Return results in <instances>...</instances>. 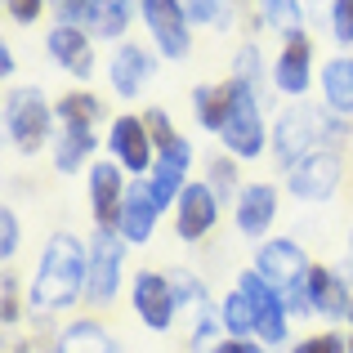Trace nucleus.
<instances>
[{"label":"nucleus","instance_id":"f257e3e1","mask_svg":"<svg viewBox=\"0 0 353 353\" xmlns=\"http://www.w3.org/2000/svg\"><path fill=\"white\" fill-rule=\"evenodd\" d=\"M85 273H90V250L72 233H54L45 241L32 277V304L36 309H68L85 291Z\"/></svg>","mask_w":353,"mask_h":353},{"label":"nucleus","instance_id":"f03ea898","mask_svg":"<svg viewBox=\"0 0 353 353\" xmlns=\"http://www.w3.org/2000/svg\"><path fill=\"white\" fill-rule=\"evenodd\" d=\"M255 273L282 295L286 313H309L313 309V291H309V273L313 264L304 259V250L295 241L277 237V241H264L255 250Z\"/></svg>","mask_w":353,"mask_h":353},{"label":"nucleus","instance_id":"7ed1b4c3","mask_svg":"<svg viewBox=\"0 0 353 353\" xmlns=\"http://www.w3.org/2000/svg\"><path fill=\"white\" fill-rule=\"evenodd\" d=\"M327 139H345V121L336 112H322V108L295 103V108H286L273 125V152L282 157V165L291 170V165L304 161L309 152H322L318 143H327Z\"/></svg>","mask_w":353,"mask_h":353},{"label":"nucleus","instance_id":"20e7f679","mask_svg":"<svg viewBox=\"0 0 353 353\" xmlns=\"http://www.w3.org/2000/svg\"><path fill=\"white\" fill-rule=\"evenodd\" d=\"M5 134L18 152H36L50 134V103L41 90H14L5 99Z\"/></svg>","mask_w":353,"mask_h":353},{"label":"nucleus","instance_id":"39448f33","mask_svg":"<svg viewBox=\"0 0 353 353\" xmlns=\"http://www.w3.org/2000/svg\"><path fill=\"white\" fill-rule=\"evenodd\" d=\"M148 36L157 41V50L165 59H183L192 50V18L183 9V0H139Z\"/></svg>","mask_w":353,"mask_h":353},{"label":"nucleus","instance_id":"423d86ee","mask_svg":"<svg viewBox=\"0 0 353 353\" xmlns=\"http://www.w3.org/2000/svg\"><path fill=\"white\" fill-rule=\"evenodd\" d=\"M121 264H125V250H121V233L117 228H99L90 241V273H85V295L94 304H108L121 286Z\"/></svg>","mask_w":353,"mask_h":353},{"label":"nucleus","instance_id":"0eeeda50","mask_svg":"<svg viewBox=\"0 0 353 353\" xmlns=\"http://www.w3.org/2000/svg\"><path fill=\"white\" fill-rule=\"evenodd\" d=\"M237 85H241V81H237ZM219 139H224V148L233 157H246V161L264 152V121H259L255 90H246V85L237 90V108H233V117H228V125L219 130Z\"/></svg>","mask_w":353,"mask_h":353},{"label":"nucleus","instance_id":"6e6552de","mask_svg":"<svg viewBox=\"0 0 353 353\" xmlns=\"http://www.w3.org/2000/svg\"><path fill=\"white\" fill-rule=\"evenodd\" d=\"M340 183V157L336 152H309L304 161H295L291 170H286V188L295 192V197L304 201H327L331 192H336Z\"/></svg>","mask_w":353,"mask_h":353},{"label":"nucleus","instance_id":"1a4fd4ad","mask_svg":"<svg viewBox=\"0 0 353 353\" xmlns=\"http://www.w3.org/2000/svg\"><path fill=\"white\" fill-rule=\"evenodd\" d=\"M215 219H219L215 188H210V183H188L183 197H179V206H174V228H179V237L183 241L206 237L210 228H215Z\"/></svg>","mask_w":353,"mask_h":353},{"label":"nucleus","instance_id":"9d476101","mask_svg":"<svg viewBox=\"0 0 353 353\" xmlns=\"http://www.w3.org/2000/svg\"><path fill=\"white\" fill-rule=\"evenodd\" d=\"M188 161H192V143L188 139H174L170 148H161L157 152V170H152V197H157V206H170V201H179L183 197V188H188Z\"/></svg>","mask_w":353,"mask_h":353},{"label":"nucleus","instance_id":"9b49d317","mask_svg":"<svg viewBox=\"0 0 353 353\" xmlns=\"http://www.w3.org/2000/svg\"><path fill=\"white\" fill-rule=\"evenodd\" d=\"M134 309H139V318H143L152 331H165V327H170V322H174V309H179L170 277L139 273L134 277Z\"/></svg>","mask_w":353,"mask_h":353},{"label":"nucleus","instance_id":"f8f14e48","mask_svg":"<svg viewBox=\"0 0 353 353\" xmlns=\"http://www.w3.org/2000/svg\"><path fill=\"white\" fill-rule=\"evenodd\" d=\"M108 148L125 170H152V134H148L143 117H117Z\"/></svg>","mask_w":353,"mask_h":353},{"label":"nucleus","instance_id":"ddd939ff","mask_svg":"<svg viewBox=\"0 0 353 353\" xmlns=\"http://www.w3.org/2000/svg\"><path fill=\"white\" fill-rule=\"evenodd\" d=\"M45 50H50V59L59 63L63 72H72V77L90 81V72H94V50H90L85 27H68V23H59L50 36H45Z\"/></svg>","mask_w":353,"mask_h":353},{"label":"nucleus","instance_id":"4468645a","mask_svg":"<svg viewBox=\"0 0 353 353\" xmlns=\"http://www.w3.org/2000/svg\"><path fill=\"white\" fill-rule=\"evenodd\" d=\"M241 291L255 300V313H259V322H255V331L264 336V345H277V340H286V304H282V295L273 291V286L264 282V277L250 268V273H241Z\"/></svg>","mask_w":353,"mask_h":353},{"label":"nucleus","instance_id":"2eb2a0df","mask_svg":"<svg viewBox=\"0 0 353 353\" xmlns=\"http://www.w3.org/2000/svg\"><path fill=\"white\" fill-rule=\"evenodd\" d=\"M157 215H161V206H157V197H152V183H130V188H125V201H121V224H117V233L139 246V241L152 237Z\"/></svg>","mask_w":353,"mask_h":353},{"label":"nucleus","instance_id":"dca6fc26","mask_svg":"<svg viewBox=\"0 0 353 353\" xmlns=\"http://www.w3.org/2000/svg\"><path fill=\"white\" fill-rule=\"evenodd\" d=\"M309 81H313V45H309V36L286 41V50L277 54V63H273V85L282 90V94H291V99H304Z\"/></svg>","mask_w":353,"mask_h":353},{"label":"nucleus","instance_id":"f3484780","mask_svg":"<svg viewBox=\"0 0 353 353\" xmlns=\"http://www.w3.org/2000/svg\"><path fill=\"white\" fill-rule=\"evenodd\" d=\"M152 72H157V63L148 59V50L143 45H130V41H121V50L112 54V63H108V77H112V90L121 99H134L139 90L148 85Z\"/></svg>","mask_w":353,"mask_h":353},{"label":"nucleus","instance_id":"a211bd4d","mask_svg":"<svg viewBox=\"0 0 353 353\" xmlns=\"http://www.w3.org/2000/svg\"><path fill=\"white\" fill-rule=\"evenodd\" d=\"M90 197H94V224L99 228H117L125 192H121V170H117L112 161L90 165Z\"/></svg>","mask_w":353,"mask_h":353},{"label":"nucleus","instance_id":"6ab92c4d","mask_svg":"<svg viewBox=\"0 0 353 353\" xmlns=\"http://www.w3.org/2000/svg\"><path fill=\"white\" fill-rule=\"evenodd\" d=\"M277 219V188L273 183H250L237 197V228L246 237H264Z\"/></svg>","mask_w":353,"mask_h":353},{"label":"nucleus","instance_id":"aec40b11","mask_svg":"<svg viewBox=\"0 0 353 353\" xmlns=\"http://www.w3.org/2000/svg\"><path fill=\"white\" fill-rule=\"evenodd\" d=\"M237 81L228 77V81H219V85H197L192 90V108H197V121L206 130H224L228 125V117H233V108H237Z\"/></svg>","mask_w":353,"mask_h":353},{"label":"nucleus","instance_id":"412c9836","mask_svg":"<svg viewBox=\"0 0 353 353\" xmlns=\"http://www.w3.org/2000/svg\"><path fill=\"white\" fill-rule=\"evenodd\" d=\"M309 291H313V309L318 313H331V318H349L353 313L345 277H336L331 268H313L309 273Z\"/></svg>","mask_w":353,"mask_h":353},{"label":"nucleus","instance_id":"4be33fe9","mask_svg":"<svg viewBox=\"0 0 353 353\" xmlns=\"http://www.w3.org/2000/svg\"><path fill=\"white\" fill-rule=\"evenodd\" d=\"M322 99H327L331 112H345L353 117V59L340 54L322 68Z\"/></svg>","mask_w":353,"mask_h":353},{"label":"nucleus","instance_id":"5701e85b","mask_svg":"<svg viewBox=\"0 0 353 353\" xmlns=\"http://www.w3.org/2000/svg\"><path fill=\"white\" fill-rule=\"evenodd\" d=\"M90 152H94V134H90V125H63L59 143H54V165H59L63 174H72Z\"/></svg>","mask_w":353,"mask_h":353},{"label":"nucleus","instance_id":"b1692460","mask_svg":"<svg viewBox=\"0 0 353 353\" xmlns=\"http://www.w3.org/2000/svg\"><path fill=\"white\" fill-rule=\"evenodd\" d=\"M54 353H117V340L108 336L99 322H77V327L63 331V340H59Z\"/></svg>","mask_w":353,"mask_h":353},{"label":"nucleus","instance_id":"393cba45","mask_svg":"<svg viewBox=\"0 0 353 353\" xmlns=\"http://www.w3.org/2000/svg\"><path fill=\"white\" fill-rule=\"evenodd\" d=\"M259 23L282 32L286 41H300L304 36V9H300V0H259Z\"/></svg>","mask_w":353,"mask_h":353},{"label":"nucleus","instance_id":"a878e982","mask_svg":"<svg viewBox=\"0 0 353 353\" xmlns=\"http://www.w3.org/2000/svg\"><path fill=\"white\" fill-rule=\"evenodd\" d=\"M134 5H139V0H99V14H94V23H90V32L103 36V41H117V36L125 32Z\"/></svg>","mask_w":353,"mask_h":353},{"label":"nucleus","instance_id":"bb28decb","mask_svg":"<svg viewBox=\"0 0 353 353\" xmlns=\"http://www.w3.org/2000/svg\"><path fill=\"white\" fill-rule=\"evenodd\" d=\"M103 117V103H99L94 94H63L59 99V121L63 125H94V121Z\"/></svg>","mask_w":353,"mask_h":353},{"label":"nucleus","instance_id":"cd10ccee","mask_svg":"<svg viewBox=\"0 0 353 353\" xmlns=\"http://www.w3.org/2000/svg\"><path fill=\"white\" fill-rule=\"evenodd\" d=\"M255 322H259V313H255V300H250L246 291H237L224 300V327L233 331V336H246V331H255Z\"/></svg>","mask_w":353,"mask_h":353},{"label":"nucleus","instance_id":"c85d7f7f","mask_svg":"<svg viewBox=\"0 0 353 353\" xmlns=\"http://www.w3.org/2000/svg\"><path fill=\"white\" fill-rule=\"evenodd\" d=\"M192 23H206V27H228L233 23V5L228 0H183Z\"/></svg>","mask_w":353,"mask_h":353},{"label":"nucleus","instance_id":"c756f323","mask_svg":"<svg viewBox=\"0 0 353 353\" xmlns=\"http://www.w3.org/2000/svg\"><path fill=\"white\" fill-rule=\"evenodd\" d=\"M259 72H264V59H259V50H255V45H241L237 59H233V72H228V77L241 81L246 90H255V94H259Z\"/></svg>","mask_w":353,"mask_h":353},{"label":"nucleus","instance_id":"7c9ffc66","mask_svg":"<svg viewBox=\"0 0 353 353\" xmlns=\"http://www.w3.org/2000/svg\"><path fill=\"white\" fill-rule=\"evenodd\" d=\"M54 14L68 27H90L99 14V0H54Z\"/></svg>","mask_w":353,"mask_h":353},{"label":"nucleus","instance_id":"2f4dec72","mask_svg":"<svg viewBox=\"0 0 353 353\" xmlns=\"http://www.w3.org/2000/svg\"><path fill=\"white\" fill-rule=\"evenodd\" d=\"M331 36L340 45H353V0H331Z\"/></svg>","mask_w":353,"mask_h":353},{"label":"nucleus","instance_id":"473e14b6","mask_svg":"<svg viewBox=\"0 0 353 353\" xmlns=\"http://www.w3.org/2000/svg\"><path fill=\"white\" fill-rule=\"evenodd\" d=\"M210 188H215V197H228V192L237 188V165L228 161V157L210 161Z\"/></svg>","mask_w":353,"mask_h":353},{"label":"nucleus","instance_id":"72a5a7b5","mask_svg":"<svg viewBox=\"0 0 353 353\" xmlns=\"http://www.w3.org/2000/svg\"><path fill=\"white\" fill-rule=\"evenodd\" d=\"M143 125H148V134H152V143H157V152H161V148H170V143H174V139H179V134H174V130H170V117H165V112H161V108H152V112H148V117H143Z\"/></svg>","mask_w":353,"mask_h":353},{"label":"nucleus","instance_id":"f704fd0d","mask_svg":"<svg viewBox=\"0 0 353 353\" xmlns=\"http://www.w3.org/2000/svg\"><path fill=\"white\" fill-rule=\"evenodd\" d=\"M14 250H18V219H14V210H0V255L5 259H14Z\"/></svg>","mask_w":353,"mask_h":353},{"label":"nucleus","instance_id":"c9c22d12","mask_svg":"<svg viewBox=\"0 0 353 353\" xmlns=\"http://www.w3.org/2000/svg\"><path fill=\"white\" fill-rule=\"evenodd\" d=\"M5 9H9L14 23H36L41 9H45V0H5Z\"/></svg>","mask_w":353,"mask_h":353},{"label":"nucleus","instance_id":"e433bc0d","mask_svg":"<svg viewBox=\"0 0 353 353\" xmlns=\"http://www.w3.org/2000/svg\"><path fill=\"white\" fill-rule=\"evenodd\" d=\"M295 353H345V340L340 336H313V340H304Z\"/></svg>","mask_w":353,"mask_h":353},{"label":"nucleus","instance_id":"4c0bfd02","mask_svg":"<svg viewBox=\"0 0 353 353\" xmlns=\"http://www.w3.org/2000/svg\"><path fill=\"white\" fill-rule=\"evenodd\" d=\"M0 291H5V322H14V318H18V291H14V277H5V286H0Z\"/></svg>","mask_w":353,"mask_h":353},{"label":"nucleus","instance_id":"58836bf2","mask_svg":"<svg viewBox=\"0 0 353 353\" xmlns=\"http://www.w3.org/2000/svg\"><path fill=\"white\" fill-rule=\"evenodd\" d=\"M215 353H264V349H259V345H246V340H224Z\"/></svg>","mask_w":353,"mask_h":353},{"label":"nucleus","instance_id":"ea45409f","mask_svg":"<svg viewBox=\"0 0 353 353\" xmlns=\"http://www.w3.org/2000/svg\"><path fill=\"white\" fill-rule=\"evenodd\" d=\"M14 68H18V63H14V54H9V45H0V72L14 77Z\"/></svg>","mask_w":353,"mask_h":353},{"label":"nucleus","instance_id":"a19ab883","mask_svg":"<svg viewBox=\"0 0 353 353\" xmlns=\"http://www.w3.org/2000/svg\"><path fill=\"white\" fill-rule=\"evenodd\" d=\"M349 318H353V313H349ZM349 353H353V340H349Z\"/></svg>","mask_w":353,"mask_h":353}]
</instances>
